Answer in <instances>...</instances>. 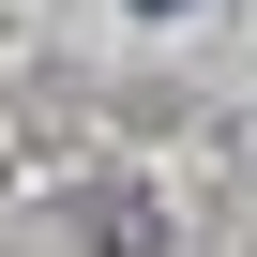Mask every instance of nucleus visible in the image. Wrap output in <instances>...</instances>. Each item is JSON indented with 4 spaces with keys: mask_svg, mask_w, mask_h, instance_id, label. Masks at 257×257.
<instances>
[{
    "mask_svg": "<svg viewBox=\"0 0 257 257\" xmlns=\"http://www.w3.org/2000/svg\"><path fill=\"white\" fill-rule=\"evenodd\" d=\"M137 16H167V0H137Z\"/></svg>",
    "mask_w": 257,
    "mask_h": 257,
    "instance_id": "nucleus-1",
    "label": "nucleus"
}]
</instances>
